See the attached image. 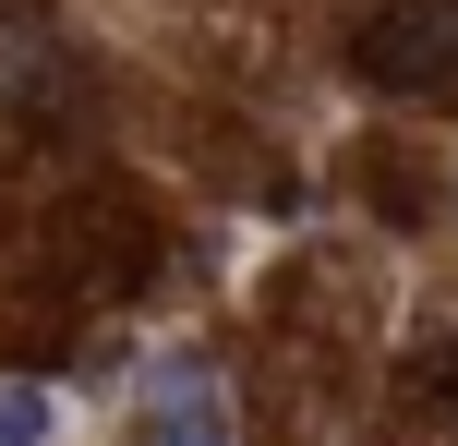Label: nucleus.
<instances>
[{
	"label": "nucleus",
	"mask_w": 458,
	"mask_h": 446,
	"mask_svg": "<svg viewBox=\"0 0 458 446\" xmlns=\"http://www.w3.org/2000/svg\"><path fill=\"white\" fill-rule=\"evenodd\" d=\"M61 278H72V290H97V278L133 290V278H145V217H133V206H72V217H61Z\"/></svg>",
	"instance_id": "nucleus-3"
},
{
	"label": "nucleus",
	"mask_w": 458,
	"mask_h": 446,
	"mask_svg": "<svg viewBox=\"0 0 458 446\" xmlns=\"http://www.w3.org/2000/svg\"><path fill=\"white\" fill-rule=\"evenodd\" d=\"M350 61L386 97H458V0H386V13H362Z\"/></svg>",
	"instance_id": "nucleus-1"
},
{
	"label": "nucleus",
	"mask_w": 458,
	"mask_h": 446,
	"mask_svg": "<svg viewBox=\"0 0 458 446\" xmlns=\"http://www.w3.org/2000/svg\"><path fill=\"white\" fill-rule=\"evenodd\" d=\"M0 446H61V399L37 374H0Z\"/></svg>",
	"instance_id": "nucleus-4"
},
{
	"label": "nucleus",
	"mask_w": 458,
	"mask_h": 446,
	"mask_svg": "<svg viewBox=\"0 0 458 446\" xmlns=\"http://www.w3.org/2000/svg\"><path fill=\"white\" fill-rule=\"evenodd\" d=\"M133 446H242L229 434V399L193 362H169V374H145V399H133Z\"/></svg>",
	"instance_id": "nucleus-2"
}]
</instances>
